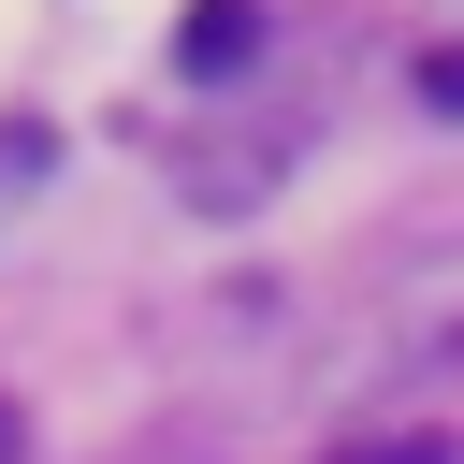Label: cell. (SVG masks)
Returning a JSON list of instances; mask_svg holds the SVG:
<instances>
[{"mask_svg": "<svg viewBox=\"0 0 464 464\" xmlns=\"http://www.w3.org/2000/svg\"><path fill=\"white\" fill-rule=\"evenodd\" d=\"M334 464H464V450H450V435H435V420H406V435H348V450H334Z\"/></svg>", "mask_w": 464, "mask_h": 464, "instance_id": "2", "label": "cell"}, {"mask_svg": "<svg viewBox=\"0 0 464 464\" xmlns=\"http://www.w3.org/2000/svg\"><path fill=\"white\" fill-rule=\"evenodd\" d=\"M420 102H435V116H464V44H435V58H420Z\"/></svg>", "mask_w": 464, "mask_h": 464, "instance_id": "3", "label": "cell"}, {"mask_svg": "<svg viewBox=\"0 0 464 464\" xmlns=\"http://www.w3.org/2000/svg\"><path fill=\"white\" fill-rule=\"evenodd\" d=\"M261 29H276L261 0H188V14H174V72H188V87H232V72L261 58Z\"/></svg>", "mask_w": 464, "mask_h": 464, "instance_id": "1", "label": "cell"}, {"mask_svg": "<svg viewBox=\"0 0 464 464\" xmlns=\"http://www.w3.org/2000/svg\"><path fill=\"white\" fill-rule=\"evenodd\" d=\"M14 450H29V420H14V406H0V464H14Z\"/></svg>", "mask_w": 464, "mask_h": 464, "instance_id": "4", "label": "cell"}]
</instances>
